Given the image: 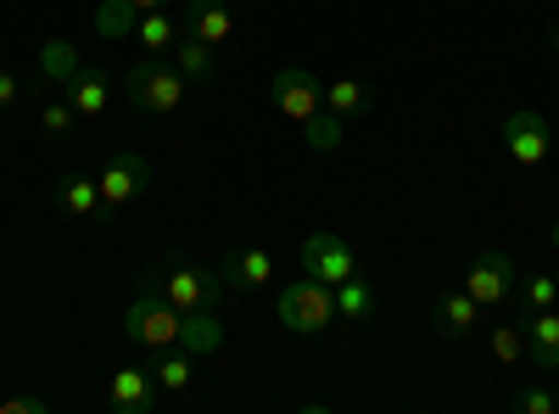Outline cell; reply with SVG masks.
Segmentation results:
<instances>
[{"mask_svg": "<svg viewBox=\"0 0 559 414\" xmlns=\"http://www.w3.org/2000/svg\"><path fill=\"white\" fill-rule=\"evenodd\" d=\"M123 96H129V107H140V113L168 118V113L185 107V96H191V79L174 68V57H140V62L129 68V79H123Z\"/></svg>", "mask_w": 559, "mask_h": 414, "instance_id": "1", "label": "cell"}, {"mask_svg": "<svg viewBox=\"0 0 559 414\" xmlns=\"http://www.w3.org/2000/svg\"><path fill=\"white\" fill-rule=\"evenodd\" d=\"M146 292L168 297L179 314H191V308H218L229 286L218 269H202V263H157L146 274Z\"/></svg>", "mask_w": 559, "mask_h": 414, "instance_id": "2", "label": "cell"}, {"mask_svg": "<svg viewBox=\"0 0 559 414\" xmlns=\"http://www.w3.org/2000/svg\"><path fill=\"white\" fill-rule=\"evenodd\" d=\"M179 308L157 292H140L129 308H123V336L146 353H163V347H179Z\"/></svg>", "mask_w": 559, "mask_h": 414, "instance_id": "3", "label": "cell"}, {"mask_svg": "<svg viewBox=\"0 0 559 414\" xmlns=\"http://www.w3.org/2000/svg\"><path fill=\"white\" fill-rule=\"evenodd\" d=\"M331 319H336V292L324 286V281H313V274H302L297 286L280 292V326H286V331L319 336L324 326H331Z\"/></svg>", "mask_w": 559, "mask_h": 414, "instance_id": "4", "label": "cell"}, {"mask_svg": "<svg viewBox=\"0 0 559 414\" xmlns=\"http://www.w3.org/2000/svg\"><path fill=\"white\" fill-rule=\"evenodd\" d=\"M521 274H515V258L509 252H476L471 269H464V292H471L481 308H503L509 297H515Z\"/></svg>", "mask_w": 559, "mask_h": 414, "instance_id": "5", "label": "cell"}, {"mask_svg": "<svg viewBox=\"0 0 559 414\" xmlns=\"http://www.w3.org/2000/svg\"><path fill=\"white\" fill-rule=\"evenodd\" d=\"M302 274H313V281H324V286H342L347 274H358L353 241L331 236V229H313V236L302 241Z\"/></svg>", "mask_w": 559, "mask_h": 414, "instance_id": "6", "label": "cell"}, {"mask_svg": "<svg viewBox=\"0 0 559 414\" xmlns=\"http://www.w3.org/2000/svg\"><path fill=\"white\" fill-rule=\"evenodd\" d=\"M146 186H152V163L140 157V152H112L107 168H102V208L118 213L134 197H146Z\"/></svg>", "mask_w": 559, "mask_h": 414, "instance_id": "7", "label": "cell"}, {"mask_svg": "<svg viewBox=\"0 0 559 414\" xmlns=\"http://www.w3.org/2000/svg\"><path fill=\"white\" fill-rule=\"evenodd\" d=\"M269 96H274L280 118L308 123V118L324 107V84H319L308 68H280V73H274V84H269Z\"/></svg>", "mask_w": 559, "mask_h": 414, "instance_id": "8", "label": "cell"}, {"mask_svg": "<svg viewBox=\"0 0 559 414\" xmlns=\"http://www.w3.org/2000/svg\"><path fill=\"white\" fill-rule=\"evenodd\" d=\"M548 141H554V134H548V118L537 107H515L503 118V152L515 157L521 168H537L548 157Z\"/></svg>", "mask_w": 559, "mask_h": 414, "instance_id": "9", "label": "cell"}, {"mask_svg": "<svg viewBox=\"0 0 559 414\" xmlns=\"http://www.w3.org/2000/svg\"><path fill=\"white\" fill-rule=\"evenodd\" d=\"M157 376L152 370H112V381H107V409L112 414H152L157 409Z\"/></svg>", "mask_w": 559, "mask_h": 414, "instance_id": "10", "label": "cell"}, {"mask_svg": "<svg viewBox=\"0 0 559 414\" xmlns=\"http://www.w3.org/2000/svg\"><path fill=\"white\" fill-rule=\"evenodd\" d=\"M481 319H487V308L471 297V292H448V297H437L431 303V326L448 336V342H464V336H476L481 331Z\"/></svg>", "mask_w": 559, "mask_h": 414, "instance_id": "11", "label": "cell"}, {"mask_svg": "<svg viewBox=\"0 0 559 414\" xmlns=\"http://www.w3.org/2000/svg\"><path fill=\"white\" fill-rule=\"evenodd\" d=\"M218 274H224L229 292H258V286L274 281V258H269L263 247H236V252H224Z\"/></svg>", "mask_w": 559, "mask_h": 414, "instance_id": "12", "label": "cell"}, {"mask_svg": "<svg viewBox=\"0 0 559 414\" xmlns=\"http://www.w3.org/2000/svg\"><path fill=\"white\" fill-rule=\"evenodd\" d=\"M521 326H526V358L543 376H559V308H537Z\"/></svg>", "mask_w": 559, "mask_h": 414, "instance_id": "13", "label": "cell"}, {"mask_svg": "<svg viewBox=\"0 0 559 414\" xmlns=\"http://www.w3.org/2000/svg\"><path fill=\"white\" fill-rule=\"evenodd\" d=\"M185 34H197L207 45H229L236 39V12H229V0H185Z\"/></svg>", "mask_w": 559, "mask_h": 414, "instance_id": "14", "label": "cell"}, {"mask_svg": "<svg viewBox=\"0 0 559 414\" xmlns=\"http://www.w3.org/2000/svg\"><path fill=\"white\" fill-rule=\"evenodd\" d=\"M79 68H84V57H79V45H73V39H45V45H39V57H34V79H39V84H51L57 96L79 79Z\"/></svg>", "mask_w": 559, "mask_h": 414, "instance_id": "15", "label": "cell"}, {"mask_svg": "<svg viewBox=\"0 0 559 414\" xmlns=\"http://www.w3.org/2000/svg\"><path fill=\"white\" fill-rule=\"evenodd\" d=\"M174 68L191 79V84H213L218 73H224V62H218V45H207V39H197V34H179L174 39Z\"/></svg>", "mask_w": 559, "mask_h": 414, "instance_id": "16", "label": "cell"}, {"mask_svg": "<svg viewBox=\"0 0 559 414\" xmlns=\"http://www.w3.org/2000/svg\"><path fill=\"white\" fill-rule=\"evenodd\" d=\"M62 96L73 102V113H79V118H102V113H107V102H112V84H107L102 62H84V68H79V79L62 90Z\"/></svg>", "mask_w": 559, "mask_h": 414, "instance_id": "17", "label": "cell"}, {"mask_svg": "<svg viewBox=\"0 0 559 414\" xmlns=\"http://www.w3.org/2000/svg\"><path fill=\"white\" fill-rule=\"evenodd\" d=\"M324 107H331L342 123H347V118H369V107H376V90H369V79L342 73V79L324 84Z\"/></svg>", "mask_w": 559, "mask_h": 414, "instance_id": "18", "label": "cell"}, {"mask_svg": "<svg viewBox=\"0 0 559 414\" xmlns=\"http://www.w3.org/2000/svg\"><path fill=\"white\" fill-rule=\"evenodd\" d=\"M179 347L191 353V358H207L224 347V326H218V314L213 308H191L179 319Z\"/></svg>", "mask_w": 559, "mask_h": 414, "instance_id": "19", "label": "cell"}, {"mask_svg": "<svg viewBox=\"0 0 559 414\" xmlns=\"http://www.w3.org/2000/svg\"><path fill=\"white\" fill-rule=\"evenodd\" d=\"M57 208L68 218H90V213H102V179H90V174H68L62 186H57Z\"/></svg>", "mask_w": 559, "mask_h": 414, "instance_id": "20", "label": "cell"}, {"mask_svg": "<svg viewBox=\"0 0 559 414\" xmlns=\"http://www.w3.org/2000/svg\"><path fill=\"white\" fill-rule=\"evenodd\" d=\"M134 39H140V51H146V57H168V51H174V39H179V23L163 17V12H140Z\"/></svg>", "mask_w": 559, "mask_h": 414, "instance_id": "21", "label": "cell"}, {"mask_svg": "<svg viewBox=\"0 0 559 414\" xmlns=\"http://www.w3.org/2000/svg\"><path fill=\"white\" fill-rule=\"evenodd\" d=\"M152 376H157V387H163V392H174V398H179V392H191V381H197V370H191V353H185V347H163Z\"/></svg>", "mask_w": 559, "mask_h": 414, "instance_id": "22", "label": "cell"}, {"mask_svg": "<svg viewBox=\"0 0 559 414\" xmlns=\"http://www.w3.org/2000/svg\"><path fill=\"white\" fill-rule=\"evenodd\" d=\"M336 292V319H353V326H364L369 314H376V292H369V281H358V274H347Z\"/></svg>", "mask_w": 559, "mask_h": 414, "instance_id": "23", "label": "cell"}, {"mask_svg": "<svg viewBox=\"0 0 559 414\" xmlns=\"http://www.w3.org/2000/svg\"><path fill=\"white\" fill-rule=\"evenodd\" d=\"M302 129V141L313 146V152H342V141H347V129H342V118L331 113V107H319L308 123H297Z\"/></svg>", "mask_w": 559, "mask_h": 414, "instance_id": "24", "label": "cell"}, {"mask_svg": "<svg viewBox=\"0 0 559 414\" xmlns=\"http://www.w3.org/2000/svg\"><path fill=\"white\" fill-rule=\"evenodd\" d=\"M487 347H492V358L503 364V370H509V364H521V358H526V326H515V319H498V326L487 331Z\"/></svg>", "mask_w": 559, "mask_h": 414, "instance_id": "25", "label": "cell"}, {"mask_svg": "<svg viewBox=\"0 0 559 414\" xmlns=\"http://www.w3.org/2000/svg\"><path fill=\"white\" fill-rule=\"evenodd\" d=\"M134 23H140L134 0H102V7H96V34L102 39H129Z\"/></svg>", "mask_w": 559, "mask_h": 414, "instance_id": "26", "label": "cell"}, {"mask_svg": "<svg viewBox=\"0 0 559 414\" xmlns=\"http://www.w3.org/2000/svg\"><path fill=\"white\" fill-rule=\"evenodd\" d=\"M515 297H521V308H526V314L554 308V303H559V281H554V274H532V281H521V286H515Z\"/></svg>", "mask_w": 559, "mask_h": 414, "instance_id": "27", "label": "cell"}, {"mask_svg": "<svg viewBox=\"0 0 559 414\" xmlns=\"http://www.w3.org/2000/svg\"><path fill=\"white\" fill-rule=\"evenodd\" d=\"M39 129L51 134V141H68V134L79 129V113H73V102H68V96H57L51 107H39Z\"/></svg>", "mask_w": 559, "mask_h": 414, "instance_id": "28", "label": "cell"}, {"mask_svg": "<svg viewBox=\"0 0 559 414\" xmlns=\"http://www.w3.org/2000/svg\"><path fill=\"white\" fill-rule=\"evenodd\" d=\"M515 409H521V414H559L548 381H526V387H515Z\"/></svg>", "mask_w": 559, "mask_h": 414, "instance_id": "29", "label": "cell"}, {"mask_svg": "<svg viewBox=\"0 0 559 414\" xmlns=\"http://www.w3.org/2000/svg\"><path fill=\"white\" fill-rule=\"evenodd\" d=\"M0 414H51V398L23 392V398H7V403H0Z\"/></svg>", "mask_w": 559, "mask_h": 414, "instance_id": "30", "label": "cell"}, {"mask_svg": "<svg viewBox=\"0 0 559 414\" xmlns=\"http://www.w3.org/2000/svg\"><path fill=\"white\" fill-rule=\"evenodd\" d=\"M17 96H23V79L0 68V113H12V102H17Z\"/></svg>", "mask_w": 559, "mask_h": 414, "instance_id": "31", "label": "cell"}, {"mask_svg": "<svg viewBox=\"0 0 559 414\" xmlns=\"http://www.w3.org/2000/svg\"><path fill=\"white\" fill-rule=\"evenodd\" d=\"M174 0H134V12H168Z\"/></svg>", "mask_w": 559, "mask_h": 414, "instance_id": "32", "label": "cell"}, {"mask_svg": "<svg viewBox=\"0 0 559 414\" xmlns=\"http://www.w3.org/2000/svg\"><path fill=\"white\" fill-rule=\"evenodd\" d=\"M548 241H554V252H559V218H554V229H548Z\"/></svg>", "mask_w": 559, "mask_h": 414, "instance_id": "33", "label": "cell"}, {"mask_svg": "<svg viewBox=\"0 0 559 414\" xmlns=\"http://www.w3.org/2000/svg\"><path fill=\"white\" fill-rule=\"evenodd\" d=\"M548 45H554V51H559V28H554V34H548Z\"/></svg>", "mask_w": 559, "mask_h": 414, "instance_id": "34", "label": "cell"}, {"mask_svg": "<svg viewBox=\"0 0 559 414\" xmlns=\"http://www.w3.org/2000/svg\"><path fill=\"white\" fill-rule=\"evenodd\" d=\"M554 281H559V269H554Z\"/></svg>", "mask_w": 559, "mask_h": 414, "instance_id": "35", "label": "cell"}, {"mask_svg": "<svg viewBox=\"0 0 559 414\" xmlns=\"http://www.w3.org/2000/svg\"><path fill=\"white\" fill-rule=\"evenodd\" d=\"M554 403H559V392H554Z\"/></svg>", "mask_w": 559, "mask_h": 414, "instance_id": "36", "label": "cell"}]
</instances>
